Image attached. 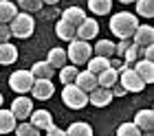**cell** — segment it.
<instances>
[{
	"mask_svg": "<svg viewBox=\"0 0 154 136\" xmlns=\"http://www.w3.org/2000/svg\"><path fill=\"white\" fill-rule=\"evenodd\" d=\"M139 26V18L137 13H130V11H119L110 18V31H112L119 40L121 38H132L134 29Z\"/></svg>",
	"mask_w": 154,
	"mask_h": 136,
	"instance_id": "obj_1",
	"label": "cell"
},
{
	"mask_svg": "<svg viewBox=\"0 0 154 136\" xmlns=\"http://www.w3.org/2000/svg\"><path fill=\"white\" fill-rule=\"evenodd\" d=\"M9 29H11V35H16V38H20V40H26V38L33 35V31H35V20H33L31 13H26V11L20 13L18 11L16 16L11 18Z\"/></svg>",
	"mask_w": 154,
	"mask_h": 136,
	"instance_id": "obj_2",
	"label": "cell"
},
{
	"mask_svg": "<svg viewBox=\"0 0 154 136\" xmlns=\"http://www.w3.org/2000/svg\"><path fill=\"white\" fill-rule=\"evenodd\" d=\"M62 101H64V105L71 108V110H82V108L88 105V92H84L79 86H75V83H64Z\"/></svg>",
	"mask_w": 154,
	"mask_h": 136,
	"instance_id": "obj_3",
	"label": "cell"
},
{
	"mask_svg": "<svg viewBox=\"0 0 154 136\" xmlns=\"http://www.w3.org/2000/svg\"><path fill=\"white\" fill-rule=\"evenodd\" d=\"M90 55H93V46L88 44L86 40H79V38H73L68 42V48H66V57L71 59L75 66H79V64H86L90 59Z\"/></svg>",
	"mask_w": 154,
	"mask_h": 136,
	"instance_id": "obj_4",
	"label": "cell"
},
{
	"mask_svg": "<svg viewBox=\"0 0 154 136\" xmlns=\"http://www.w3.org/2000/svg\"><path fill=\"white\" fill-rule=\"evenodd\" d=\"M119 83L125 88V92H143V88L148 86L141 77L137 75V70L132 66H125L121 73H119Z\"/></svg>",
	"mask_w": 154,
	"mask_h": 136,
	"instance_id": "obj_5",
	"label": "cell"
},
{
	"mask_svg": "<svg viewBox=\"0 0 154 136\" xmlns=\"http://www.w3.org/2000/svg\"><path fill=\"white\" fill-rule=\"evenodd\" d=\"M33 81H35V77L31 75V70H16V73H11V77H9L11 90H16L18 95L29 92L31 86H33Z\"/></svg>",
	"mask_w": 154,
	"mask_h": 136,
	"instance_id": "obj_6",
	"label": "cell"
},
{
	"mask_svg": "<svg viewBox=\"0 0 154 136\" xmlns=\"http://www.w3.org/2000/svg\"><path fill=\"white\" fill-rule=\"evenodd\" d=\"M97 33H99V22H97L95 18H84L82 22L75 26V38L86 40V42L97 38Z\"/></svg>",
	"mask_w": 154,
	"mask_h": 136,
	"instance_id": "obj_7",
	"label": "cell"
},
{
	"mask_svg": "<svg viewBox=\"0 0 154 136\" xmlns=\"http://www.w3.org/2000/svg\"><path fill=\"white\" fill-rule=\"evenodd\" d=\"M29 92L33 95V99H38V101H46V99H51L55 95V86H53L51 79H35Z\"/></svg>",
	"mask_w": 154,
	"mask_h": 136,
	"instance_id": "obj_8",
	"label": "cell"
},
{
	"mask_svg": "<svg viewBox=\"0 0 154 136\" xmlns=\"http://www.w3.org/2000/svg\"><path fill=\"white\" fill-rule=\"evenodd\" d=\"M11 112H13V116H16L18 121H26V119H29V114L33 112V101L29 97L20 95L18 99H13V101H11Z\"/></svg>",
	"mask_w": 154,
	"mask_h": 136,
	"instance_id": "obj_9",
	"label": "cell"
},
{
	"mask_svg": "<svg viewBox=\"0 0 154 136\" xmlns=\"http://www.w3.org/2000/svg\"><path fill=\"white\" fill-rule=\"evenodd\" d=\"M112 99L115 97L110 92V88H103V86H97L88 92V103H93L95 108H106V105H110Z\"/></svg>",
	"mask_w": 154,
	"mask_h": 136,
	"instance_id": "obj_10",
	"label": "cell"
},
{
	"mask_svg": "<svg viewBox=\"0 0 154 136\" xmlns=\"http://www.w3.org/2000/svg\"><path fill=\"white\" fill-rule=\"evenodd\" d=\"M132 42L137 46H145V44H154V29L150 24H139L132 33Z\"/></svg>",
	"mask_w": 154,
	"mask_h": 136,
	"instance_id": "obj_11",
	"label": "cell"
},
{
	"mask_svg": "<svg viewBox=\"0 0 154 136\" xmlns=\"http://www.w3.org/2000/svg\"><path fill=\"white\" fill-rule=\"evenodd\" d=\"M73 83H75V86H79L84 92H90L93 88H97V86H99V83H97V75H95V73H90L88 68H86V70H82V73L77 70V77H75V81H73Z\"/></svg>",
	"mask_w": 154,
	"mask_h": 136,
	"instance_id": "obj_12",
	"label": "cell"
},
{
	"mask_svg": "<svg viewBox=\"0 0 154 136\" xmlns=\"http://www.w3.org/2000/svg\"><path fill=\"white\" fill-rule=\"evenodd\" d=\"M134 70H137V75L141 77L145 83L154 81V64H152V59H141V57H139V59L134 62Z\"/></svg>",
	"mask_w": 154,
	"mask_h": 136,
	"instance_id": "obj_13",
	"label": "cell"
},
{
	"mask_svg": "<svg viewBox=\"0 0 154 136\" xmlns=\"http://www.w3.org/2000/svg\"><path fill=\"white\" fill-rule=\"evenodd\" d=\"M134 125L141 132H152V127H154V112L152 110H139L134 114Z\"/></svg>",
	"mask_w": 154,
	"mask_h": 136,
	"instance_id": "obj_14",
	"label": "cell"
},
{
	"mask_svg": "<svg viewBox=\"0 0 154 136\" xmlns=\"http://www.w3.org/2000/svg\"><path fill=\"white\" fill-rule=\"evenodd\" d=\"M16 59H18V48L9 42H0V66L16 64Z\"/></svg>",
	"mask_w": 154,
	"mask_h": 136,
	"instance_id": "obj_15",
	"label": "cell"
},
{
	"mask_svg": "<svg viewBox=\"0 0 154 136\" xmlns=\"http://www.w3.org/2000/svg\"><path fill=\"white\" fill-rule=\"evenodd\" d=\"M29 121L42 132V130H46V127L53 123V116H51V112H46V110H33L29 114Z\"/></svg>",
	"mask_w": 154,
	"mask_h": 136,
	"instance_id": "obj_16",
	"label": "cell"
},
{
	"mask_svg": "<svg viewBox=\"0 0 154 136\" xmlns=\"http://www.w3.org/2000/svg\"><path fill=\"white\" fill-rule=\"evenodd\" d=\"M16 125H18V119L13 116V112L0 108V134H11L16 130Z\"/></svg>",
	"mask_w": 154,
	"mask_h": 136,
	"instance_id": "obj_17",
	"label": "cell"
},
{
	"mask_svg": "<svg viewBox=\"0 0 154 136\" xmlns=\"http://www.w3.org/2000/svg\"><path fill=\"white\" fill-rule=\"evenodd\" d=\"M31 75L35 77V79H51L55 75V68L48 62H35L31 66Z\"/></svg>",
	"mask_w": 154,
	"mask_h": 136,
	"instance_id": "obj_18",
	"label": "cell"
},
{
	"mask_svg": "<svg viewBox=\"0 0 154 136\" xmlns=\"http://www.w3.org/2000/svg\"><path fill=\"white\" fill-rule=\"evenodd\" d=\"M62 13V20H66V22H71L73 26H77L82 22L84 18H86V11L82 9V7H68V9H64V11H60Z\"/></svg>",
	"mask_w": 154,
	"mask_h": 136,
	"instance_id": "obj_19",
	"label": "cell"
},
{
	"mask_svg": "<svg viewBox=\"0 0 154 136\" xmlns=\"http://www.w3.org/2000/svg\"><path fill=\"white\" fill-rule=\"evenodd\" d=\"M55 33H57V38L60 40H64V42H71L75 38V26L71 22H66V20H57V24H55Z\"/></svg>",
	"mask_w": 154,
	"mask_h": 136,
	"instance_id": "obj_20",
	"label": "cell"
},
{
	"mask_svg": "<svg viewBox=\"0 0 154 136\" xmlns=\"http://www.w3.org/2000/svg\"><path fill=\"white\" fill-rule=\"evenodd\" d=\"M117 81H119V73H117L112 66H108L106 70H101V73L97 75V83L103 86V88H110V86L117 83Z\"/></svg>",
	"mask_w": 154,
	"mask_h": 136,
	"instance_id": "obj_21",
	"label": "cell"
},
{
	"mask_svg": "<svg viewBox=\"0 0 154 136\" xmlns=\"http://www.w3.org/2000/svg\"><path fill=\"white\" fill-rule=\"evenodd\" d=\"M88 64V70L95 75H99L101 70H106L110 66V57H101V55H90V59L86 62Z\"/></svg>",
	"mask_w": 154,
	"mask_h": 136,
	"instance_id": "obj_22",
	"label": "cell"
},
{
	"mask_svg": "<svg viewBox=\"0 0 154 136\" xmlns=\"http://www.w3.org/2000/svg\"><path fill=\"white\" fill-rule=\"evenodd\" d=\"M88 9L95 16H108L112 9V0H88Z\"/></svg>",
	"mask_w": 154,
	"mask_h": 136,
	"instance_id": "obj_23",
	"label": "cell"
},
{
	"mask_svg": "<svg viewBox=\"0 0 154 136\" xmlns=\"http://www.w3.org/2000/svg\"><path fill=\"white\" fill-rule=\"evenodd\" d=\"M46 62L51 64L53 68H62L64 64L68 62V57H66V51L64 48H51L48 51V57H46Z\"/></svg>",
	"mask_w": 154,
	"mask_h": 136,
	"instance_id": "obj_24",
	"label": "cell"
},
{
	"mask_svg": "<svg viewBox=\"0 0 154 136\" xmlns=\"http://www.w3.org/2000/svg\"><path fill=\"white\" fill-rule=\"evenodd\" d=\"M18 13V7L11 0H0V22H11V18Z\"/></svg>",
	"mask_w": 154,
	"mask_h": 136,
	"instance_id": "obj_25",
	"label": "cell"
},
{
	"mask_svg": "<svg viewBox=\"0 0 154 136\" xmlns=\"http://www.w3.org/2000/svg\"><path fill=\"white\" fill-rule=\"evenodd\" d=\"M93 53H95V55H101V57H112V55H115V42H110V40H99V42L93 46Z\"/></svg>",
	"mask_w": 154,
	"mask_h": 136,
	"instance_id": "obj_26",
	"label": "cell"
},
{
	"mask_svg": "<svg viewBox=\"0 0 154 136\" xmlns=\"http://www.w3.org/2000/svg\"><path fill=\"white\" fill-rule=\"evenodd\" d=\"M137 2V16L141 18H152L154 16V2L152 0H134Z\"/></svg>",
	"mask_w": 154,
	"mask_h": 136,
	"instance_id": "obj_27",
	"label": "cell"
},
{
	"mask_svg": "<svg viewBox=\"0 0 154 136\" xmlns=\"http://www.w3.org/2000/svg\"><path fill=\"white\" fill-rule=\"evenodd\" d=\"M66 134H71V136H90V134H93V127H90L88 123L77 121V123H73V125L66 130Z\"/></svg>",
	"mask_w": 154,
	"mask_h": 136,
	"instance_id": "obj_28",
	"label": "cell"
},
{
	"mask_svg": "<svg viewBox=\"0 0 154 136\" xmlns=\"http://www.w3.org/2000/svg\"><path fill=\"white\" fill-rule=\"evenodd\" d=\"M77 77V66L73 64V66H68V64H64V66L60 68V81L62 83H73Z\"/></svg>",
	"mask_w": 154,
	"mask_h": 136,
	"instance_id": "obj_29",
	"label": "cell"
},
{
	"mask_svg": "<svg viewBox=\"0 0 154 136\" xmlns=\"http://www.w3.org/2000/svg\"><path fill=\"white\" fill-rule=\"evenodd\" d=\"M13 132L20 134V136H38V134H40V130L31 123V121H29V123H20V125H16V130H13Z\"/></svg>",
	"mask_w": 154,
	"mask_h": 136,
	"instance_id": "obj_30",
	"label": "cell"
},
{
	"mask_svg": "<svg viewBox=\"0 0 154 136\" xmlns=\"http://www.w3.org/2000/svg\"><path fill=\"white\" fill-rule=\"evenodd\" d=\"M121 57H123V62L128 64V66H132V64H134V62L139 59V46L134 44V42H132V44H130L128 48H125V53H123Z\"/></svg>",
	"mask_w": 154,
	"mask_h": 136,
	"instance_id": "obj_31",
	"label": "cell"
},
{
	"mask_svg": "<svg viewBox=\"0 0 154 136\" xmlns=\"http://www.w3.org/2000/svg\"><path fill=\"white\" fill-rule=\"evenodd\" d=\"M18 5H20V9L26 11V13H33V11H40L42 9V0H18Z\"/></svg>",
	"mask_w": 154,
	"mask_h": 136,
	"instance_id": "obj_32",
	"label": "cell"
},
{
	"mask_svg": "<svg viewBox=\"0 0 154 136\" xmlns=\"http://www.w3.org/2000/svg\"><path fill=\"white\" fill-rule=\"evenodd\" d=\"M139 132H141V130H139L134 123H121L117 127V134L119 136H139Z\"/></svg>",
	"mask_w": 154,
	"mask_h": 136,
	"instance_id": "obj_33",
	"label": "cell"
},
{
	"mask_svg": "<svg viewBox=\"0 0 154 136\" xmlns=\"http://www.w3.org/2000/svg\"><path fill=\"white\" fill-rule=\"evenodd\" d=\"M139 57H141V59H154V44L139 46Z\"/></svg>",
	"mask_w": 154,
	"mask_h": 136,
	"instance_id": "obj_34",
	"label": "cell"
},
{
	"mask_svg": "<svg viewBox=\"0 0 154 136\" xmlns=\"http://www.w3.org/2000/svg\"><path fill=\"white\" fill-rule=\"evenodd\" d=\"M11 38V29L7 22H0V42H9Z\"/></svg>",
	"mask_w": 154,
	"mask_h": 136,
	"instance_id": "obj_35",
	"label": "cell"
},
{
	"mask_svg": "<svg viewBox=\"0 0 154 136\" xmlns=\"http://www.w3.org/2000/svg\"><path fill=\"white\" fill-rule=\"evenodd\" d=\"M110 66H112L115 70H117V73H121V70L125 68V66H128V64H125V62H121V59H119V57H110Z\"/></svg>",
	"mask_w": 154,
	"mask_h": 136,
	"instance_id": "obj_36",
	"label": "cell"
},
{
	"mask_svg": "<svg viewBox=\"0 0 154 136\" xmlns=\"http://www.w3.org/2000/svg\"><path fill=\"white\" fill-rule=\"evenodd\" d=\"M44 132H46L48 136H64V130H60V127H55L53 123H51V125H48V127H46V130H44Z\"/></svg>",
	"mask_w": 154,
	"mask_h": 136,
	"instance_id": "obj_37",
	"label": "cell"
},
{
	"mask_svg": "<svg viewBox=\"0 0 154 136\" xmlns=\"http://www.w3.org/2000/svg\"><path fill=\"white\" fill-rule=\"evenodd\" d=\"M57 9H46V11H42V18H44V20H48V18H55V16H57Z\"/></svg>",
	"mask_w": 154,
	"mask_h": 136,
	"instance_id": "obj_38",
	"label": "cell"
},
{
	"mask_svg": "<svg viewBox=\"0 0 154 136\" xmlns=\"http://www.w3.org/2000/svg\"><path fill=\"white\" fill-rule=\"evenodd\" d=\"M42 2H46V5H51V7H55V5L60 2V0H42Z\"/></svg>",
	"mask_w": 154,
	"mask_h": 136,
	"instance_id": "obj_39",
	"label": "cell"
},
{
	"mask_svg": "<svg viewBox=\"0 0 154 136\" xmlns=\"http://www.w3.org/2000/svg\"><path fill=\"white\" fill-rule=\"evenodd\" d=\"M121 5H130V2H134V0H119Z\"/></svg>",
	"mask_w": 154,
	"mask_h": 136,
	"instance_id": "obj_40",
	"label": "cell"
},
{
	"mask_svg": "<svg viewBox=\"0 0 154 136\" xmlns=\"http://www.w3.org/2000/svg\"><path fill=\"white\" fill-rule=\"evenodd\" d=\"M2 103H5V99H2V92H0V108H2Z\"/></svg>",
	"mask_w": 154,
	"mask_h": 136,
	"instance_id": "obj_41",
	"label": "cell"
}]
</instances>
